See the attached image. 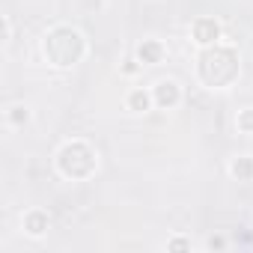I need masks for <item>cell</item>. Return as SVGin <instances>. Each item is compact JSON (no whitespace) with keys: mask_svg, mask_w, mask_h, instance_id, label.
Instances as JSON below:
<instances>
[{"mask_svg":"<svg viewBox=\"0 0 253 253\" xmlns=\"http://www.w3.org/2000/svg\"><path fill=\"white\" fill-rule=\"evenodd\" d=\"M238 75V54L232 48H209L200 57V78L209 86H226Z\"/></svg>","mask_w":253,"mask_h":253,"instance_id":"6da1fadb","label":"cell"},{"mask_svg":"<svg viewBox=\"0 0 253 253\" xmlns=\"http://www.w3.org/2000/svg\"><path fill=\"white\" fill-rule=\"evenodd\" d=\"M45 54L54 66H72L84 57V36L72 27H57L45 39Z\"/></svg>","mask_w":253,"mask_h":253,"instance_id":"7a4b0ae2","label":"cell"},{"mask_svg":"<svg viewBox=\"0 0 253 253\" xmlns=\"http://www.w3.org/2000/svg\"><path fill=\"white\" fill-rule=\"evenodd\" d=\"M57 164L63 170V176L69 179H86L95 170V152L86 143H66L57 155Z\"/></svg>","mask_w":253,"mask_h":253,"instance_id":"3957f363","label":"cell"},{"mask_svg":"<svg viewBox=\"0 0 253 253\" xmlns=\"http://www.w3.org/2000/svg\"><path fill=\"white\" fill-rule=\"evenodd\" d=\"M217 36H220V27H217L214 18H200L194 24V39L200 45H211V42H217Z\"/></svg>","mask_w":253,"mask_h":253,"instance_id":"277c9868","label":"cell"},{"mask_svg":"<svg viewBox=\"0 0 253 253\" xmlns=\"http://www.w3.org/2000/svg\"><path fill=\"white\" fill-rule=\"evenodd\" d=\"M155 101H158V107H176L179 104V86L173 81H161L155 86Z\"/></svg>","mask_w":253,"mask_h":253,"instance_id":"5b68a950","label":"cell"},{"mask_svg":"<svg viewBox=\"0 0 253 253\" xmlns=\"http://www.w3.org/2000/svg\"><path fill=\"white\" fill-rule=\"evenodd\" d=\"M24 229H27L30 235H42V232L48 229V214H42V211H30V214L24 217Z\"/></svg>","mask_w":253,"mask_h":253,"instance_id":"8992f818","label":"cell"},{"mask_svg":"<svg viewBox=\"0 0 253 253\" xmlns=\"http://www.w3.org/2000/svg\"><path fill=\"white\" fill-rule=\"evenodd\" d=\"M232 176L238 182H250L253 179V158H238L232 161Z\"/></svg>","mask_w":253,"mask_h":253,"instance_id":"52a82bcc","label":"cell"},{"mask_svg":"<svg viewBox=\"0 0 253 253\" xmlns=\"http://www.w3.org/2000/svg\"><path fill=\"white\" fill-rule=\"evenodd\" d=\"M137 57H140V63H158L161 60V45L158 42H143L137 48Z\"/></svg>","mask_w":253,"mask_h":253,"instance_id":"ba28073f","label":"cell"},{"mask_svg":"<svg viewBox=\"0 0 253 253\" xmlns=\"http://www.w3.org/2000/svg\"><path fill=\"white\" fill-rule=\"evenodd\" d=\"M128 104H131L134 110H149V104H152V98H149V92H143V89H137V92H131V98H128Z\"/></svg>","mask_w":253,"mask_h":253,"instance_id":"9c48e42d","label":"cell"},{"mask_svg":"<svg viewBox=\"0 0 253 253\" xmlns=\"http://www.w3.org/2000/svg\"><path fill=\"white\" fill-rule=\"evenodd\" d=\"M238 128H241L244 134H253V110H244V113L238 116Z\"/></svg>","mask_w":253,"mask_h":253,"instance_id":"30bf717a","label":"cell"},{"mask_svg":"<svg viewBox=\"0 0 253 253\" xmlns=\"http://www.w3.org/2000/svg\"><path fill=\"white\" fill-rule=\"evenodd\" d=\"M12 122H27V110L24 107H12Z\"/></svg>","mask_w":253,"mask_h":253,"instance_id":"8fae6325","label":"cell"},{"mask_svg":"<svg viewBox=\"0 0 253 253\" xmlns=\"http://www.w3.org/2000/svg\"><path fill=\"white\" fill-rule=\"evenodd\" d=\"M170 250H188V241L185 238H173L170 241Z\"/></svg>","mask_w":253,"mask_h":253,"instance_id":"7c38bea8","label":"cell"},{"mask_svg":"<svg viewBox=\"0 0 253 253\" xmlns=\"http://www.w3.org/2000/svg\"><path fill=\"white\" fill-rule=\"evenodd\" d=\"M209 247H211V250H220V247H223V238H211Z\"/></svg>","mask_w":253,"mask_h":253,"instance_id":"4fadbf2b","label":"cell"}]
</instances>
